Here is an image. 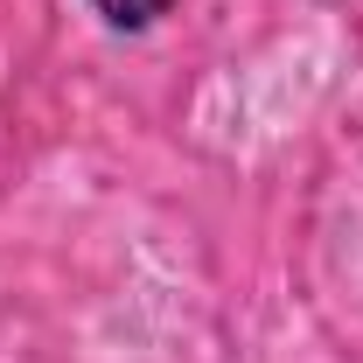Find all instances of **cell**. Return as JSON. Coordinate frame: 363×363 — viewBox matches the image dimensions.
Wrapping results in <instances>:
<instances>
[{
	"instance_id": "6da1fadb",
	"label": "cell",
	"mask_w": 363,
	"mask_h": 363,
	"mask_svg": "<svg viewBox=\"0 0 363 363\" xmlns=\"http://www.w3.org/2000/svg\"><path fill=\"white\" fill-rule=\"evenodd\" d=\"M112 28H154L161 14H168V0H91Z\"/></svg>"
}]
</instances>
